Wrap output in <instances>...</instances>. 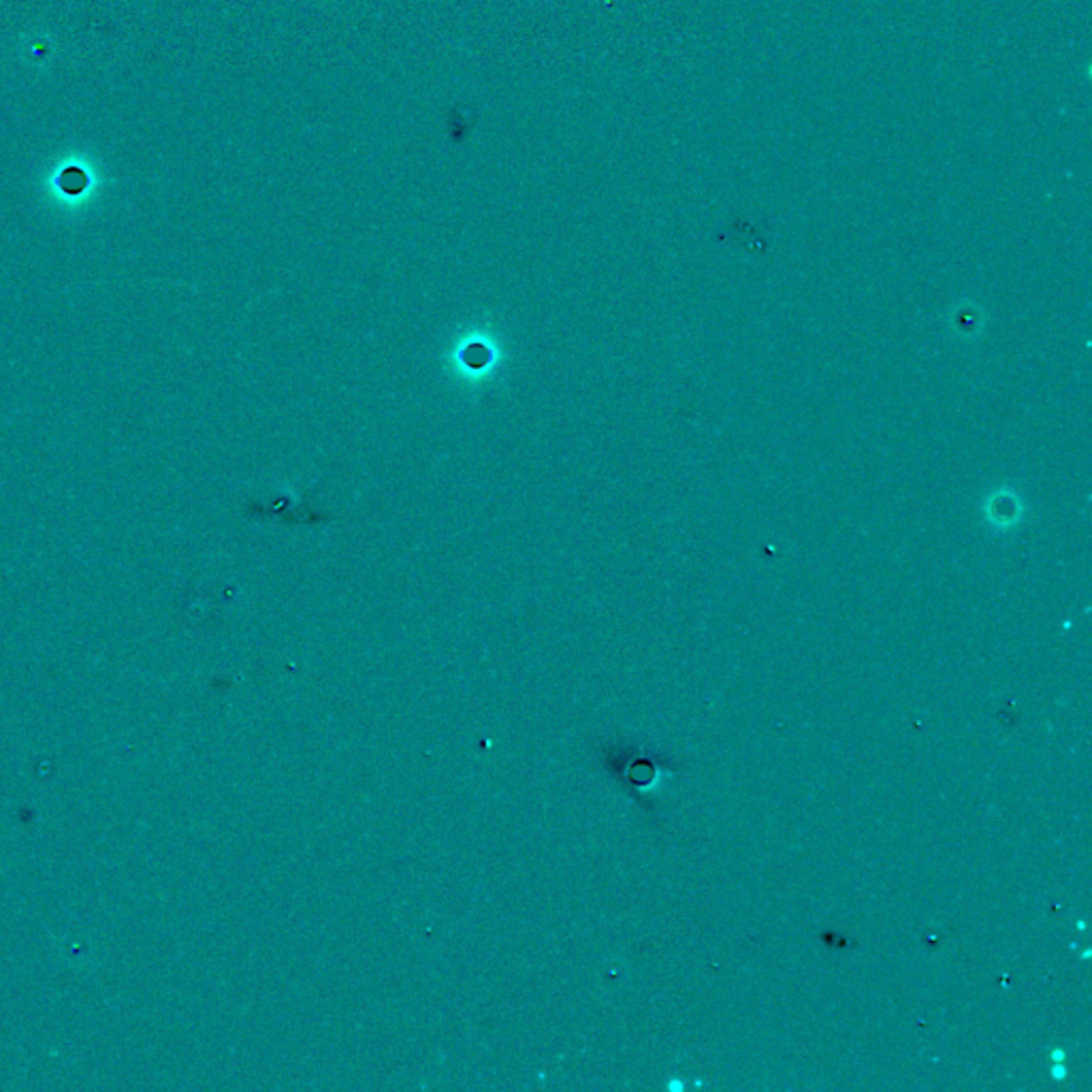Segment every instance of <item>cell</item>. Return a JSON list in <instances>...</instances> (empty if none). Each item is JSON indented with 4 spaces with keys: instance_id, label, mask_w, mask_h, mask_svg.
<instances>
[{
    "instance_id": "obj_1",
    "label": "cell",
    "mask_w": 1092,
    "mask_h": 1092,
    "mask_svg": "<svg viewBox=\"0 0 1092 1092\" xmlns=\"http://www.w3.org/2000/svg\"><path fill=\"white\" fill-rule=\"evenodd\" d=\"M1052 1056H1054V1061H1056V1063H1061V1061H1063V1052H1061V1050L1054 1052Z\"/></svg>"
}]
</instances>
